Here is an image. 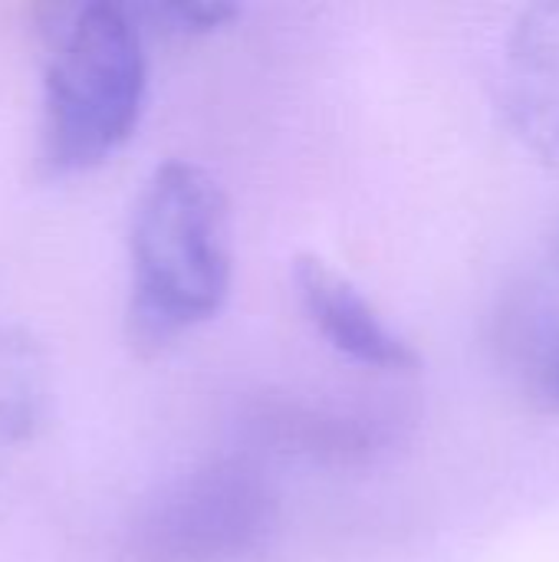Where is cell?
I'll use <instances>...</instances> for the list:
<instances>
[{
    "instance_id": "6da1fadb",
    "label": "cell",
    "mask_w": 559,
    "mask_h": 562,
    "mask_svg": "<svg viewBox=\"0 0 559 562\" xmlns=\"http://www.w3.org/2000/svg\"><path fill=\"white\" fill-rule=\"evenodd\" d=\"M128 339L161 349L214 319L231 293L227 201L191 161H165L142 184L128 224Z\"/></svg>"
},
{
    "instance_id": "7a4b0ae2",
    "label": "cell",
    "mask_w": 559,
    "mask_h": 562,
    "mask_svg": "<svg viewBox=\"0 0 559 562\" xmlns=\"http://www.w3.org/2000/svg\"><path fill=\"white\" fill-rule=\"evenodd\" d=\"M132 7L76 3L43 20V165L82 175L112 158L138 128L148 63Z\"/></svg>"
},
{
    "instance_id": "3957f363",
    "label": "cell",
    "mask_w": 559,
    "mask_h": 562,
    "mask_svg": "<svg viewBox=\"0 0 559 562\" xmlns=\"http://www.w3.org/2000/svg\"><path fill=\"white\" fill-rule=\"evenodd\" d=\"M280 497L250 454L204 461L145 497L122 530L125 562H247L270 547Z\"/></svg>"
},
{
    "instance_id": "277c9868",
    "label": "cell",
    "mask_w": 559,
    "mask_h": 562,
    "mask_svg": "<svg viewBox=\"0 0 559 562\" xmlns=\"http://www.w3.org/2000/svg\"><path fill=\"white\" fill-rule=\"evenodd\" d=\"M244 454L326 471L369 468L399 451L412 431V408L385 398H329L257 392L234 418Z\"/></svg>"
},
{
    "instance_id": "5b68a950",
    "label": "cell",
    "mask_w": 559,
    "mask_h": 562,
    "mask_svg": "<svg viewBox=\"0 0 559 562\" xmlns=\"http://www.w3.org/2000/svg\"><path fill=\"white\" fill-rule=\"evenodd\" d=\"M293 286L306 319L326 339L329 349L376 372H418L422 359L415 346L402 333H395L385 316L366 300V293L326 260L297 257Z\"/></svg>"
},
{
    "instance_id": "8992f818",
    "label": "cell",
    "mask_w": 559,
    "mask_h": 562,
    "mask_svg": "<svg viewBox=\"0 0 559 562\" xmlns=\"http://www.w3.org/2000/svg\"><path fill=\"white\" fill-rule=\"evenodd\" d=\"M501 109L514 135L559 161V0L527 7L504 43Z\"/></svg>"
},
{
    "instance_id": "52a82bcc",
    "label": "cell",
    "mask_w": 559,
    "mask_h": 562,
    "mask_svg": "<svg viewBox=\"0 0 559 562\" xmlns=\"http://www.w3.org/2000/svg\"><path fill=\"white\" fill-rule=\"evenodd\" d=\"M501 362L540 405L559 408V303L540 290L511 293L494 319Z\"/></svg>"
},
{
    "instance_id": "ba28073f",
    "label": "cell",
    "mask_w": 559,
    "mask_h": 562,
    "mask_svg": "<svg viewBox=\"0 0 559 562\" xmlns=\"http://www.w3.org/2000/svg\"><path fill=\"white\" fill-rule=\"evenodd\" d=\"M49 415V366L16 326L0 323V445L30 441Z\"/></svg>"
},
{
    "instance_id": "9c48e42d",
    "label": "cell",
    "mask_w": 559,
    "mask_h": 562,
    "mask_svg": "<svg viewBox=\"0 0 559 562\" xmlns=\"http://www.w3.org/2000/svg\"><path fill=\"white\" fill-rule=\"evenodd\" d=\"M138 23L161 30L168 36H204L227 26L241 10L224 0H158L148 7H132Z\"/></svg>"
},
{
    "instance_id": "30bf717a",
    "label": "cell",
    "mask_w": 559,
    "mask_h": 562,
    "mask_svg": "<svg viewBox=\"0 0 559 562\" xmlns=\"http://www.w3.org/2000/svg\"><path fill=\"white\" fill-rule=\"evenodd\" d=\"M554 260H557V267H559V231H557V240H554Z\"/></svg>"
}]
</instances>
